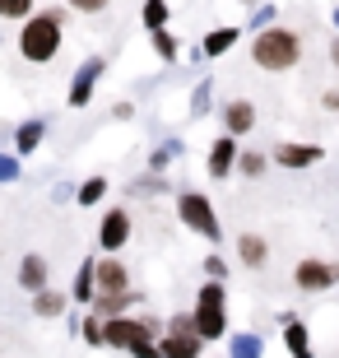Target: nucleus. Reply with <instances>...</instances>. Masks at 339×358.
<instances>
[{
    "label": "nucleus",
    "mask_w": 339,
    "mask_h": 358,
    "mask_svg": "<svg viewBox=\"0 0 339 358\" xmlns=\"http://www.w3.org/2000/svg\"><path fill=\"white\" fill-rule=\"evenodd\" d=\"M61 24H66V10H42L28 14L24 28H19V56L28 66H47L61 52Z\"/></svg>",
    "instance_id": "obj_1"
},
{
    "label": "nucleus",
    "mask_w": 339,
    "mask_h": 358,
    "mask_svg": "<svg viewBox=\"0 0 339 358\" xmlns=\"http://www.w3.org/2000/svg\"><path fill=\"white\" fill-rule=\"evenodd\" d=\"M251 61L261 70H293L302 61V38L293 33V28H279V24H270V28H261L256 33V42H251Z\"/></svg>",
    "instance_id": "obj_2"
},
{
    "label": "nucleus",
    "mask_w": 339,
    "mask_h": 358,
    "mask_svg": "<svg viewBox=\"0 0 339 358\" xmlns=\"http://www.w3.org/2000/svg\"><path fill=\"white\" fill-rule=\"evenodd\" d=\"M177 219H182L191 233H200V238L219 242V214H214V205H209L205 191H177Z\"/></svg>",
    "instance_id": "obj_3"
},
{
    "label": "nucleus",
    "mask_w": 339,
    "mask_h": 358,
    "mask_svg": "<svg viewBox=\"0 0 339 358\" xmlns=\"http://www.w3.org/2000/svg\"><path fill=\"white\" fill-rule=\"evenodd\" d=\"M154 321L149 317H107L103 321V345H117V349H135L144 340H154Z\"/></svg>",
    "instance_id": "obj_4"
},
{
    "label": "nucleus",
    "mask_w": 339,
    "mask_h": 358,
    "mask_svg": "<svg viewBox=\"0 0 339 358\" xmlns=\"http://www.w3.org/2000/svg\"><path fill=\"white\" fill-rule=\"evenodd\" d=\"M126 242H131V214L126 210H107L103 224H98V247H103L107 256H117Z\"/></svg>",
    "instance_id": "obj_5"
},
{
    "label": "nucleus",
    "mask_w": 339,
    "mask_h": 358,
    "mask_svg": "<svg viewBox=\"0 0 339 358\" xmlns=\"http://www.w3.org/2000/svg\"><path fill=\"white\" fill-rule=\"evenodd\" d=\"M103 70H107L103 56H89V61L75 70V80H70L66 103H70V107H84V103H89V98H93V84H98V75H103Z\"/></svg>",
    "instance_id": "obj_6"
},
{
    "label": "nucleus",
    "mask_w": 339,
    "mask_h": 358,
    "mask_svg": "<svg viewBox=\"0 0 339 358\" xmlns=\"http://www.w3.org/2000/svg\"><path fill=\"white\" fill-rule=\"evenodd\" d=\"M298 289L307 293H321L330 289V284H339V266H330V261H298Z\"/></svg>",
    "instance_id": "obj_7"
},
{
    "label": "nucleus",
    "mask_w": 339,
    "mask_h": 358,
    "mask_svg": "<svg viewBox=\"0 0 339 358\" xmlns=\"http://www.w3.org/2000/svg\"><path fill=\"white\" fill-rule=\"evenodd\" d=\"M237 154H242V149H237V135H219V140H214V149H209V177H214V182H223V177L237 168Z\"/></svg>",
    "instance_id": "obj_8"
},
{
    "label": "nucleus",
    "mask_w": 339,
    "mask_h": 358,
    "mask_svg": "<svg viewBox=\"0 0 339 358\" xmlns=\"http://www.w3.org/2000/svg\"><path fill=\"white\" fill-rule=\"evenodd\" d=\"M321 159H326L321 145H279L274 149V163H279V168H316Z\"/></svg>",
    "instance_id": "obj_9"
},
{
    "label": "nucleus",
    "mask_w": 339,
    "mask_h": 358,
    "mask_svg": "<svg viewBox=\"0 0 339 358\" xmlns=\"http://www.w3.org/2000/svg\"><path fill=\"white\" fill-rule=\"evenodd\" d=\"M126 289H131L126 266H121L117 256H103V261H98V293H126Z\"/></svg>",
    "instance_id": "obj_10"
},
{
    "label": "nucleus",
    "mask_w": 339,
    "mask_h": 358,
    "mask_svg": "<svg viewBox=\"0 0 339 358\" xmlns=\"http://www.w3.org/2000/svg\"><path fill=\"white\" fill-rule=\"evenodd\" d=\"M223 126H228V135H247L256 126V107L247 98H233V103L223 107Z\"/></svg>",
    "instance_id": "obj_11"
},
{
    "label": "nucleus",
    "mask_w": 339,
    "mask_h": 358,
    "mask_svg": "<svg viewBox=\"0 0 339 358\" xmlns=\"http://www.w3.org/2000/svg\"><path fill=\"white\" fill-rule=\"evenodd\" d=\"M191 321H196V335H200V340H219V335L228 331V321H223V307H209V303H200Z\"/></svg>",
    "instance_id": "obj_12"
},
{
    "label": "nucleus",
    "mask_w": 339,
    "mask_h": 358,
    "mask_svg": "<svg viewBox=\"0 0 339 358\" xmlns=\"http://www.w3.org/2000/svg\"><path fill=\"white\" fill-rule=\"evenodd\" d=\"M19 284H24L28 293H38V289H47V261H42L38 252H28L24 261H19Z\"/></svg>",
    "instance_id": "obj_13"
},
{
    "label": "nucleus",
    "mask_w": 339,
    "mask_h": 358,
    "mask_svg": "<svg viewBox=\"0 0 339 358\" xmlns=\"http://www.w3.org/2000/svg\"><path fill=\"white\" fill-rule=\"evenodd\" d=\"M237 256H242L247 270H261L265 256H270V247H265V238H256V233H242V238H237Z\"/></svg>",
    "instance_id": "obj_14"
},
{
    "label": "nucleus",
    "mask_w": 339,
    "mask_h": 358,
    "mask_svg": "<svg viewBox=\"0 0 339 358\" xmlns=\"http://www.w3.org/2000/svg\"><path fill=\"white\" fill-rule=\"evenodd\" d=\"M284 345L293 358H312V335H307L302 321H284Z\"/></svg>",
    "instance_id": "obj_15"
},
{
    "label": "nucleus",
    "mask_w": 339,
    "mask_h": 358,
    "mask_svg": "<svg viewBox=\"0 0 339 358\" xmlns=\"http://www.w3.org/2000/svg\"><path fill=\"white\" fill-rule=\"evenodd\" d=\"M131 303H135L131 289H126V293H93V312H98V317H121Z\"/></svg>",
    "instance_id": "obj_16"
},
{
    "label": "nucleus",
    "mask_w": 339,
    "mask_h": 358,
    "mask_svg": "<svg viewBox=\"0 0 339 358\" xmlns=\"http://www.w3.org/2000/svg\"><path fill=\"white\" fill-rule=\"evenodd\" d=\"M200 345H205L200 335H168V340H163L158 349H163V358H196Z\"/></svg>",
    "instance_id": "obj_17"
},
{
    "label": "nucleus",
    "mask_w": 339,
    "mask_h": 358,
    "mask_svg": "<svg viewBox=\"0 0 339 358\" xmlns=\"http://www.w3.org/2000/svg\"><path fill=\"white\" fill-rule=\"evenodd\" d=\"M237 38H242V28H233V24H228V28H214V33L200 42V52H205V56H223L228 47H237Z\"/></svg>",
    "instance_id": "obj_18"
},
{
    "label": "nucleus",
    "mask_w": 339,
    "mask_h": 358,
    "mask_svg": "<svg viewBox=\"0 0 339 358\" xmlns=\"http://www.w3.org/2000/svg\"><path fill=\"white\" fill-rule=\"evenodd\" d=\"M93 293H98V261H84L75 275V298L79 303H93Z\"/></svg>",
    "instance_id": "obj_19"
},
{
    "label": "nucleus",
    "mask_w": 339,
    "mask_h": 358,
    "mask_svg": "<svg viewBox=\"0 0 339 358\" xmlns=\"http://www.w3.org/2000/svg\"><path fill=\"white\" fill-rule=\"evenodd\" d=\"M33 312H38V317H61V312H66V293L38 289V293H33Z\"/></svg>",
    "instance_id": "obj_20"
},
{
    "label": "nucleus",
    "mask_w": 339,
    "mask_h": 358,
    "mask_svg": "<svg viewBox=\"0 0 339 358\" xmlns=\"http://www.w3.org/2000/svg\"><path fill=\"white\" fill-rule=\"evenodd\" d=\"M42 135H47V126H42V121H24V126H19V135H14V149H19V154H33V149L42 145Z\"/></svg>",
    "instance_id": "obj_21"
},
{
    "label": "nucleus",
    "mask_w": 339,
    "mask_h": 358,
    "mask_svg": "<svg viewBox=\"0 0 339 358\" xmlns=\"http://www.w3.org/2000/svg\"><path fill=\"white\" fill-rule=\"evenodd\" d=\"M144 28L154 33V28H168V0H144V10H140Z\"/></svg>",
    "instance_id": "obj_22"
},
{
    "label": "nucleus",
    "mask_w": 339,
    "mask_h": 358,
    "mask_svg": "<svg viewBox=\"0 0 339 358\" xmlns=\"http://www.w3.org/2000/svg\"><path fill=\"white\" fill-rule=\"evenodd\" d=\"M154 52H158V61H177L182 47H177V38H172L168 28H154Z\"/></svg>",
    "instance_id": "obj_23"
},
{
    "label": "nucleus",
    "mask_w": 339,
    "mask_h": 358,
    "mask_svg": "<svg viewBox=\"0 0 339 358\" xmlns=\"http://www.w3.org/2000/svg\"><path fill=\"white\" fill-rule=\"evenodd\" d=\"M107 196V177H89V182H84V186H79V205H98V200H103Z\"/></svg>",
    "instance_id": "obj_24"
},
{
    "label": "nucleus",
    "mask_w": 339,
    "mask_h": 358,
    "mask_svg": "<svg viewBox=\"0 0 339 358\" xmlns=\"http://www.w3.org/2000/svg\"><path fill=\"white\" fill-rule=\"evenodd\" d=\"M237 173L242 177H261L265 173V154H256V149H251V154H237Z\"/></svg>",
    "instance_id": "obj_25"
},
{
    "label": "nucleus",
    "mask_w": 339,
    "mask_h": 358,
    "mask_svg": "<svg viewBox=\"0 0 339 358\" xmlns=\"http://www.w3.org/2000/svg\"><path fill=\"white\" fill-rule=\"evenodd\" d=\"M28 14H33V0H0V19H19L24 24Z\"/></svg>",
    "instance_id": "obj_26"
},
{
    "label": "nucleus",
    "mask_w": 339,
    "mask_h": 358,
    "mask_svg": "<svg viewBox=\"0 0 339 358\" xmlns=\"http://www.w3.org/2000/svg\"><path fill=\"white\" fill-rule=\"evenodd\" d=\"M200 303H209V307H223V303H228V289H223L219 279H209L205 289H200Z\"/></svg>",
    "instance_id": "obj_27"
},
{
    "label": "nucleus",
    "mask_w": 339,
    "mask_h": 358,
    "mask_svg": "<svg viewBox=\"0 0 339 358\" xmlns=\"http://www.w3.org/2000/svg\"><path fill=\"white\" fill-rule=\"evenodd\" d=\"M261 354V340H256V335H237L233 340V358H256Z\"/></svg>",
    "instance_id": "obj_28"
},
{
    "label": "nucleus",
    "mask_w": 339,
    "mask_h": 358,
    "mask_svg": "<svg viewBox=\"0 0 339 358\" xmlns=\"http://www.w3.org/2000/svg\"><path fill=\"white\" fill-rule=\"evenodd\" d=\"M84 340H89V345H103V317H98V312L84 317Z\"/></svg>",
    "instance_id": "obj_29"
},
{
    "label": "nucleus",
    "mask_w": 339,
    "mask_h": 358,
    "mask_svg": "<svg viewBox=\"0 0 339 358\" xmlns=\"http://www.w3.org/2000/svg\"><path fill=\"white\" fill-rule=\"evenodd\" d=\"M66 5H70L75 14H103L107 5H112V0H66Z\"/></svg>",
    "instance_id": "obj_30"
},
{
    "label": "nucleus",
    "mask_w": 339,
    "mask_h": 358,
    "mask_svg": "<svg viewBox=\"0 0 339 358\" xmlns=\"http://www.w3.org/2000/svg\"><path fill=\"white\" fill-rule=\"evenodd\" d=\"M168 335H196V321L186 317V312H177V317L168 321Z\"/></svg>",
    "instance_id": "obj_31"
},
{
    "label": "nucleus",
    "mask_w": 339,
    "mask_h": 358,
    "mask_svg": "<svg viewBox=\"0 0 339 358\" xmlns=\"http://www.w3.org/2000/svg\"><path fill=\"white\" fill-rule=\"evenodd\" d=\"M274 24V5H256V14H251V28L261 33V28H270Z\"/></svg>",
    "instance_id": "obj_32"
},
{
    "label": "nucleus",
    "mask_w": 339,
    "mask_h": 358,
    "mask_svg": "<svg viewBox=\"0 0 339 358\" xmlns=\"http://www.w3.org/2000/svg\"><path fill=\"white\" fill-rule=\"evenodd\" d=\"M19 177V159L14 154H0V182H14Z\"/></svg>",
    "instance_id": "obj_33"
},
{
    "label": "nucleus",
    "mask_w": 339,
    "mask_h": 358,
    "mask_svg": "<svg viewBox=\"0 0 339 358\" xmlns=\"http://www.w3.org/2000/svg\"><path fill=\"white\" fill-rule=\"evenodd\" d=\"M172 154H177V145H168V149H158L154 159H149V168H154V173H163V168H168V163H172Z\"/></svg>",
    "instance_id": "obj_34"
},
{
    "label": "nucleus",
    "mask_w": 339,
    "mask_h": 358,
    "mask_svg": "<svg viewBox=\"0 0 339 358\" xmlns=\"http://www.w3.org/2000/svg\"><path fill=\"white\" fill-rule=\"evenodd\" d=\"M205 270H209V279H223V275H228V261H223V256H209Z\"/></svg>",
    "instance_id": "obj_35"
},
{
    "label": "nucleus",
    "mask_w": 339,
    "mask_h": 358,
    "mask_svg": "<svg viewBox=\"0 0 339 358\" xmlns=\"http://www.w3.org/2000/svg\"><path fill=\"white\" fill-rule=\"evenodd\" d=\"M131 354H135V358H163V349H158L154 340H144V345H135Z\"/></svg>",
    "instance_id": "obj_36"
},
{
    "label": "nucleus",
    "mask_w": 339,
    "mask_h": 358,
    "mask_svg": "<svg viewBox=\"0 0 339 358\" xmlns=\"http://www.w3.org/2000/svg\"><path fill=\"white\" fill-rule=\"evenodd\" d=\"M209 84H214V80H205V84H200V89H196V103H191V107H196V112H205V107H209Z\"/></svg>",
    "instance_id": "obj_37"
},
{
    "label": "nucleus",
    "mask_w": 339,
    "mask_h": 358,
    "mask_svg": "<svg viewBox=\"0 0 339 358\" xmlns=\"http://www.w3.org/2000/svg\"><path fill=\"white\" fill-rule=\"evenodd\" d=\"M321 103H326V107H330V112H339V93H335V89H330V93H326V98H321Z\"/></svg>",
    "instance_id": "obj_38"
},
{
    "label": "nucleus",
    "mask_w": 339,
    "mask_h": 358,
    "mask_svg": "<svg viewBox=\"0 0 339 358\" xmlns=\"http://www.w3.org/2000/svg\"><path fill=\"white\" fill-rule=\"evenodd\" d=\"M330 66H335V70H339V38H335V42H330Z\"/></svg>",
    "instance_id": "obj_39"
},
{
    "label": "nucleus",
    "mask_w": 339,
    "mask_h": 358,
    "mask_svg": "<svg viewBox=\"0 0 339 358\" xmlns=\"http://www.w3.org/2000/svg\"><path fill=\"white\" fill-rule=\"evenodd\" d=\"M335 28H339V10H335Z\"/></svg>",
    "instance_id": "obj_40"
},
{
    "label": "nucleus",
    "mask_w": 339,
    "mask_h": 358,
    "mask_svg": "<svg viewBox=\"0 0 339 358\" xmlns=\"http://www.w3.org/2000/svg\"><path fill=\"white\" fill-rule=\"evenodd\" d=\"M247 5H256V0H247Z\"/></svg>",
    "instance_id": "obj_41"
}]
</instances>
